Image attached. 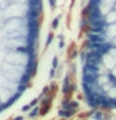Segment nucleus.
Here are the masks:
<instances>
[{"label":"nucleus","instance_id":"nucleus-13","mask_svg":"<svg viewBox=\"0 0 116 120\" xmlns=\"http://www.w3.org/2000/svg\"><path fill=\"white\" fill-rule=\"evenodd\" d=\"M112 45H114V46H116V38H115L114 40H112Z\"/></svg>","mask_w":116,"mask_h":120},{"label":"nucleus","instance_id":"nucleus-1","mask_svg":"<svg viewBox=\"0 0 116 120\" xmlns=\"http://www.w3.org/2000/svg\"><path fill=\"white\" fill-rule=\"evenodd\" d=\"M29 52L26 51V49H20V50H11L6 54L5 60L6 63L13 64V65H20L25 66L29 63Z\"/></svg>","mask_w":116,"mask_h":120},{"label":"nucleus","instance_id":"nucleus-9","mask_svg":"<svg viewBox=\"0 0 116 120\" xmlns=\"http://www.w3.org/2000/svg\"><path fill=\"white\" fill-rule=\"evenodd\" d=\"M49 4H50L51 9H55L56 8V0H49Z\"/></svg>","mask_w":116,"mask_h":120},{"label":"nucleus","instance_id":"nucleus-15","mask_svg":"<svg viewBox=\"0 0 116 120\" xmlns=\"http://www.w3.org/2000/svg\"><path fill=\"white\" fill-rule=\"evenodd\" d=\"M15 120H22L21 118H16V119H15Z\"/></svg>","mask_w":116,"mask_h":120},{"label":"nucleus","instance_id":"nucleus-10","mask_svg":"<svg viewBox=\"0 0 116 120\" xmlns=\"http://www.w3.org/2000/svg\"><path fill=\"white\" fill-rule=\"evenodd\" d=\"M52 38H54V35H52V33L49 34V36H47V41H46V45H49L52 41Z\"/></svg>","mask_w":116,"mask_h":120},{"label":"nucleus","instance_id":"nucleus-6","mask_svg":"<svg viewBox=\"0 0 116 120\" xmlns=\"http://www.w3.org/2000/svg\"><path fill=\"white\" fill-rule=\"evenodd\" d=\"M72 90V85H71V81L69 78L65 79V82H64V93H70Z\"/></svg>","mask_w":116,"mask_h":120},{"label":"nucleus","instance_id":"nucleus-14","mask_svg":"<svg viewBox=\"0 0 116 120\" xmlns=\"http://www.w3.org/2000/svg\"><path fill=\"white\" fill-rule=\"evenodd\" d=\"M114 10L116 11V1H115V4H114Z\"/></svg>","mask_w":116,"mask_h":120},{"label":"nucleus","instance_id":"nucleus-7","mask_svg":"<svg viewBox=\"0 0 116 120\" xmlns=\"http://www.w3.org/2000/svg\"><path fill=\"white\" fill-rule=\"evenodd\" d=\"M96 82H97L100 86H102V85L106 84V82H109V78L106 76V75H100V76H97Z\"/></svg>","mask_w":116,"mask_h":120},{"label":"nucleus","instance_id":"nucleus-16","mask_svg":"<svg viewBox=\"0 0 116 120\" xmlns=\"http://www.w3.org/2000/svg\"><path fill=\"white\" fill-rule=\"evenodd\" d=\"M115 60H116V56H115Z\"/></svg>","mask_w":116,"mask_h":120},{"label":"nucleus","instance_id":"nucleus-11","mask_svg":"<svg viewBox=\"0 0 116 120\" xmlns=\"http://www.w3.org/2000/svg\"><path fill=\"white\" fill-rule=\"evenodd\" d=\"M110 73H111V76H112V78H116V66H115L112 70H110Z\"/></svg>","mask_w":116,"mask_h":120},{"label":"nucleus","instance_id":"nucleus-2","mask_svg":"<svg viewBox=\"0 0 116 120\" xmlns=\"http://www.w3.org/2000/svg\"><path fill=\"white\" fill-rule=\"evenodd\" d=\"M24 25H26V24H24V22L21 21L20 18H11L5 22V29L9 33H14V31H16V30L22 29Z\"/></svg>","mask_w":116,"mask_h":120},{"label":"nucleus","instance_id":"nucleus-12","mask_svg":"<svg viewBox=\"0 0 116 120\" xmlns=\"http://www.w3.org/2000/svg\"><path fill=\"white\" fill-rule=\"evenodd\" d=\"M56 65H58V59H56V58H55V59H54V63H52V66H54V68H55Z\"/></svg>","mask_w":116,"mask_h":120},{"label":"nucleus","instance_id":"nucleus-3","mask_svg":"<svg viewBox=\"0 0 116 120\" xmlns=\"http://www.w3.org/2000/svg\"><path fill=\"white\" fill-rule=\"evenodd\" d=\"M101 59H102V63L107 68V69L112 70L116 66V60L112 55H110L109 52H105V54H102V56H101Z\"/></svg>","mask_w":116,"mask_h":120},{"label":"nucleus","instance_id":"nucleus-8","mask_svg":"<svg viewBox=\"0 0 116 120\" xmlns=\"http://www.w3.org/2000/svg\"><path fill=\"white\" fill-rule=\"evenodd\" d=\"M59 26V18H55L54 20H52V24H51V28L52 29H56Z\"/></svg>","mask_w":116,"mask_h":120},{"label":"nucleus","instance_id":"nucleus-4","mask_svg":"<svg viewBox=\"0 0 116 120\" xmlns=\"http://www.w3.org/2000/svg\"><path fill=\"white\" fill-rule=\"evenodd\" d=\"M104 33H105V36H106L107 39H115L116 38V22L110 24V25H106Z\"/></svg>","mask_w":116,"mask_h":120},{"label":"nucleus","instance_id":"nucleus-5","mask_svg":"<svg viewBox=\"0 0 116 120\" xmlns=\"http://www.w3.org/2000/svg\"><path fill=\"white\" fill-rule=\"evenodd\" d=\"M106 96L110 100H116V86L112 85L111 88L107 90V91H106Z\"/></svg>","mask_w":116,"mask_h":120}]
</instances>
